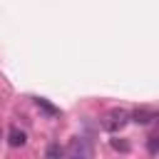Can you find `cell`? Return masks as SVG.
Listing matches in <instances>:
<instances>
[{"instance_id": "5b68a950", "label": "cell", "mask_w": 159, "mask_h": 159, "mask_svg": "<svg viewBox=\"0 0 159 159\" xmlns=\"http://www.w3.org/2000/svg\"><path fill=\"white\" fill-rule=\"evenodd\" d=\"M35 104H37V107H40V109H42L47 117H60V109H57L55 104H50L45 97H35Z\"/></svg>"}, {"instance_id": "ba28073f", "label": "cell", "mask_w": 159, "mask_h": 159, "mask_svg": "<svg viewBox=\"0 0 159 159\" xmlns=\"http://www.w3.org/2000/svg\"><path fill=\"white\" fill-rule=\"evenodd\" d=\"M112 149H117V152H129V144L122 142V139H112Z\"/></svg>"}, {"instance_id": "52a82bcc", "label": "cell", "mask_w": 159, "mask_h": 159, "mask_svg": "<svg viewBox=\"0 0 159 159\" xmlns=\"http://www.w3.org/2000/svg\"><path fill=\"white\" fill-rule=\"evenodd\" d=\"M147 152L149 154H159V134H152L147 139Z\"/></svg>"}, {"instance_id": "8992f818", "label": "cell", "mask_w": 159, "mask_h": 159, "mask_svg": "<svg viewBox=\"0 0 159 159\" xmlns=\"http://www.w3.org/2000/svg\"><path fill=\"white\" fill-rule=\"evenodd\" d=\"M65 154H67V149L60 147V144H50V147L45 149V157H65Z\"/></svg>"}, {"instance_id": "3957f363", "label": "cell", "mask_w": 159, "mask_h": 159, "mask_svg": "<svg viewBox=\"0 0 159 159\" xmlns=\"http://www.w3.org/2000/svg\"><path fill=\"white\" fill-rule=\"evenodd\" d=\"M7 144L10 147H25L27 144V134L20 127H10L7 129Z\"/></svg>"}, {"instance_id": "277c9868", "label": "cell", "mask_w": 159, "mask_h": 159, "mask_svg": "<svg viewBox=\"0 0 159 159\" xmlns=\"http://www.w3.org/2000/svg\"><path fill=\"white\" fill-rule=\"evenodd\" d=\"M154 119H159V114H154L152 109H137L134 114H132V122H137V124H152Z\"/></svg>"}, {"instance_id": "7a4b0ae2", "label": "cell", "mask_w": 159, "mask_h": 159, "mask_svg": "<svg viewBox=\"0 0 159 159\" xmlns=\"http://www.w3.org/2000/svg\"><path fill=\"white\" fill-rule=\"evenodd\" d=\"M67 157H75V159H89L92 157V147L87 144V139H72L70 147H67Z\"/></svg>"}, {"instance_id": "6da1fadb", "label": "cell", "mask_w": 159, "mask_h": 159, "mask_svg": "<svg viewBox=\"0 0 159 159\" xmlns=\"http://www.w3.org/2000/svg\"><path fill=\"white\" fill-rule=\"evenodd\" d=\"M132 119V114L127 112V109H122V107H114V109H109L104 117H102V122H99V127L104 129V132H109V134H114V132H119L127 122Z\"/></svg>"}]
</instances>
